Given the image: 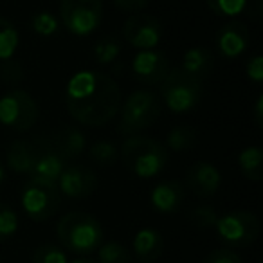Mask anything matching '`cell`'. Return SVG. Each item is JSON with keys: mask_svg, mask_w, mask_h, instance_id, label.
I'll return each mask as SVG.
<instances>
[{"mask_svg": "<svg viewBox=\"0 0 263 263\" xmlns=\"http://www.w3.org/2000/svg\"><path fill=\"white\" fill-rule=\"evenodd\" d=\"M121 88L108 74L80 70L65 87V105L70 117L83 126H103L121 108Z\"/></svg>", "mask_w": 263, "mask_h": 263, "instance_id": "6da1fadb", "label": "cell"}, {"mask_svg": "<svg viewBox=\"0 0 263 263\" xmlns=\"http://www.w3.org/2000/svg\"><path fill=\"white\" fill-rule=\"evenodd\" d=\"M121 161L139 179H154L166 168L170 154L161 141L146 136H130L119 148Z\"/></svg>", "mask_w": 263, "mask_h": 263, "instance_id": "7a4b0ae2", "label": "cell"}, {"mask_svg": "<svg viewBox=\"0 0 263 263\" xmlns=\"http://www.w3.org/2000/svg\"><path fill=\"white\" fill-rule=\"evenodd\" d=\"M56 234L63 249L80 256L98 251L105 240V231L98 218L83 211H70L63 215L56 227Z\"/></svg>", "mask_w": 263, "mask_h": 263, "instance_id": "3957f363", "label": "cell"}, {"mask_svg": "<svg viewBox=\"0 0 263 263\" xmlns=\"http://www.w3.org/2000/svg\"><path fill=\"white\" fill-rule=\"evenodd\" d=\"M162 112V101L157 94L150 90L132 92L124 103H121L117 134L124 137L139 136L141 132L150 128Z\"/></svg>", "mask_w": 263, "mask_h": 263, "instance_id": "277c9868", "label": "cell"}, {"mask_svg": "<svg viewBox=\"0 0 263 263\" xmlns=\"http://www.w3.org/2000/svg\"><path fill=\"white\" fill-rule=\"evenodd\" d=\"M161 98L162 103L173 114H187L200 103L202 99V81L187 76L179 67L170 69L166 78L161 81Z\"/></svg>", "mask_w": 263, "mask_h": 263, "instance_id": "5b68a950", "label": "cell"}, {"mask_svg": "<svg viewBox=\"0 0 263 263\" xmlns=\"http://www.w3.org/2000/svg\"><path fill=\"white\" fill-rule=\"evenodd\" d=\"M40 117L38 103L29 92L13 88L0 98V124L13 132H29Z\"/></svg>", "mask_w": 263, "mask_h": 263, "instance_id": "8992f818", "label": "cell"}, {"mask_svg": "<svg viewBox=\"0 0 263 263\" xmlns=\"http://www.w3.org/2000/svg\"><path fill=\"white\" fill-rule=\"evenodd\" d=\"M103 20V0H60V24L74 36L92 34Z\"/></svg>", "mask_w": 263, "mask_h": 263, "instance_id": "52a82bcc", "label": "cell"}, {"mask_svg": "<svg viewBox=\"0 0 263 263\" xmlns=\"http://www.w3.org/2000/svg\"><path fill=\"white\" fill-rule=\"evenodd\" d=\"M215 229L223 243L231 247H247L258 240L261 223L251 211H231L218 216Z\"/></svg>", "mask_w": 263, "mask_h": 263, "instance_id": "ba28073f", "label": "cell"}, {"mask_svg": "<svg viewBox=\"0 0 263 263\" xmlns=\"http://www.w3.org/2000/svg\"><path fill=\"white\" fill-rule=\"evenodd\" d=\"M20 202H22L24 213L31 220L45 222V220L52 218L56 215L60 202H62V193H60L58 186L38 182V180L31 179L24 186L22 195H20Z\"/></svg>", "mask_w": 263, "mask_h": 263, "instance_id": "9c48e42d", "label": "cell"}, {"mask_svg": "<svg viewBox=\"0 0 263 263\" xmlns=\"http://www.w3.org/2000/svg\"><path fill=\"white\" fill-rule=\"evenodd\" d=\"M164 36V27L155 16L137 13L126 18L123 24V38L132 47L139 51H152L161 44Z\"/></svg>", "mask_w": 263, "mask_h": 263, "instance_id": "30bf717a", "label": "cell"}, {"mask_svg": "<svg viewBox=\"0 0 263 263\" xmlns=\"http://www.w3.org/2000/svg\"><path fill=\"white\" fill-rule=\"evenodd\" d=\"M172 65L164 52L141 51L132 60V76L141 85H161V81L170 72Z\"/></svg>", "mask_w": 263, "mask_h": 263, "instance_id": "8fae6325", "label": "cell"}, {"mask_svg": "<svg viewBox=\"0 0 263 263\" xmlns=\"http://www.w3.org/2000/svg\"><path fill=\"white\" fill-rule=\"evenodd\" d=\"M98 187V177L90 168L81 164L65 166L58 179V190L62 195L69 198H87Z\"/></svg>", "mask_w": 263, "mask_h": 263, "instance_id": "7c38bea8", "label": "cell"}, {"mask_svg": "<svg viewBox=\"0 0 263 263\" xmlns=\"http://www.w3.org/2000/svg\"><path fill=\"white\" fill-rule=\"evenodd\" d=\"M251 45L249 27L240 20H231L223 24L216 33V51L226 60H236L247 52Z\"/></svg>", "mask_w": 263, "mask_h": 263, "instance_id": "4fadbf2b", "label": "cell"}, {"mask_svg": "<svg viewBox=\"0 0 263 263\" xmlns=\"http://www.w3.org/2000/svg\"><path fill=\"white\" fill-rule=\"evenodd\" d=\"M65 166L67 162L60 157L51 141L36 143V161H34L33 172H31V179L58 186V179L65 170Z\"/></svg>", "mask_w": 263, "mask_h": 263, "instance_id": "5bb4252c", "label": "cell"}, {"mask_svg": "<svg viewBox=\"0 0 263 263\" xmlns=\"http://www.w3.org/2000/svg\"><path fill=\"white\" fill-rule=\"evenodd\" d=\"M186 186L197 197H211L222 186V173H220V170L216 166L198 161L187 170Z\"/></svg>", "mask_w": 263, "mask_h": 263, "instance_id": "9a60e30c", "label": "cell"}, {"mask_svg": "<svg viewBox=\"0 0 263 263\" xmlns=\"http://www.w3.org/2000/svg\"><path fill=\"white\" fill-rule=\"evenodd\" d=\"M150 202L155 211L162 215L177 213L184 202V186L179 180H162L152 190Z\"/></svg>", "mask_w": 263, "mask_h": 263, "instance_id": "2e32d148", "label": "cell"}, {"mask_svg": "<svg viewBox=\"0 0 263 263\" xmlns=\"http://www.w3.org/2000/svg\"><path fill=\"white\" fill-rule=\"evenodd\" d=\"M36 161V143L26 139H16L9 144L6 152V164L11 172L20 175H31Z\"/></svg>", "mask_w": 263, "mask_h": 263, "instance_id": "e0dca14e", "label": "cell"}, {"mask_svg": "<svg viewBox=\"0 0 263 263\" xmlns=\"http://www.w3.org/2000/svg\"><path fill=\"white\" fill-rule=\"evenodd\" d=\"M52 146L60 154V157L65 162L80 157L87 148V137L80 128L74 126H63L60 132H56L54 137L51 139Z\"/></svg>", "mask_w": 263, "mask_h": 263, "instance_id": "ac0fdd59", "label": "cell"}, {"mask_svg": "<svg viewBox=\"0 0 263 263\" xmlns=\"http://www.w3.org/2000/svg\"><path fill=\"white\" fill-rule=\"evenodd\" d=\"M164 238L157 229L144 227L134 236V252L141 263H154L162 256Z\"/></svg>", "mask_w": 263, "mask_h": 263, "instance_id": "d6986e66", "label": "cell"}, {"mask_svg": "<svg viewBox=\"0 0 263 263\" xmlns=\"http://www.w3.org/2000/svg\"><path fill=\"white\" fill-rule=\"evenodd\" d=\"M213 63H215V56H213L211 49L208 47H191L184 52L182 63L179 69L184 70L187 76L195 78L198 81H204L209 78L213 70Z\"/></svg>", "mask_w": 263, "mask_h": 263, "instance_id": "ffe728a7", "label": "cell"}, {"mask_svg": "<svg viewBox=\"0 0 263 263\" xmlns=\"http://www.w3.org/2000/svg\"><path fill=\"white\" fill-rule=\"evenodd\" d=\"M238 166L245 179L259 182L263 179V150L259 146H247L238 155Z\"/></svg>", "mask_w": 263, "mask_h": 263, "instance_id": "44dd1931", "label": "cell"}, {"mask_svg": "<svg viewBox=\"0 0 263 263\" xmlns=\"http://www.w3.org/2000/svg\"><path fill=\"white\" fill-rule=\"evenodd\" d=\"M197 143V130L187 124H180V126H173L168 132L166 137V150L173 152H186L191 150Z\"/></svg>", "mask_w": 263, "mask_h": 263, "instance_id": "7402d4cb", "label": "cell"}, {"mask_svg": "<svg viewBox=\"0 0 263 263\" xmlns=\"http://www.w3.org/2000/svg\"><path fill=\"white\" fill-rule=\"evenodd\" d=\"M18 45H20L18 29L8 18L0 16V62H6V60L13 58L15 52L18 51Z\"/></svg>", "mask_w": 263, "mask_h": 263, "instance_id": "603a6c76", "label": "cell"}, {"mask_svg": "<svg viewBox=\"0 0 263 263\" xmlns=\"http://www.w3.org/2000/svg\"><path fill=\"white\" fill-rule=\"evenodd\" d=\"M121 51H123V44H121L119 38L105 36L96 42L94 49H92V54H94V60L99 65H108V63H112L121 54Z\"/></svg>", "mask_w": 263, "mask_h": 263, "instance_id": "cb8c5ba5", "label": "cell"}, {"mask_svg": "<svg viewBox=\"0 0 263 263\" xmlns=\"http://www.w3.org/2000/svg\"><path fill=\"white\" fill-rule=\"evenodd\" d=\"M132 254L119 241H103L98 249V263H130Z\"/></svg>", "mask_w": 263, "mask_h": 263, "instance_id": "d4e9b609", "label": "cell"}, {"mask_svg": "<svg viewBox=\"0 0 263 263\" xmlns=\"http://www.w3.org/2000/svg\"><path fill=\"white\" fill-rule=\"evenodd\" d=\"M60 27H62L60 18L56 15H52L51 11H38L31 16V29L44 38L54 36L60 31Z\"/></svg>", "mask_w": 263, "mask_h": 263, "instance_id": "484cf974", "label": "cell"}, {"mask_svg": "<svg viewBox=\"0 0 263 263\" xmlns=\"http://www.w3.org/2000/svg\"><path fill=\"white\" fill-rule=\"evenodd\" d=\"M90 159L99 166H112L119 157V148L116 146V143L108 139L96 141L90 146Z\"/></svg>", "mask_w": 263, "mask_h": 263, "instance_id": "4316f807", "label": "cell"}, {"mask_svg": "<svg viewBox=\"0 0 263 263\" xmlns=\"http://www.w3.org/2000/svg\"><path fill=\"white\" fill-rule=\"evenodd\" d=\"M20 227L18 213L9 204L0 202V241H6L16 234Z\"/></svg>", "mask_w": 263, "mask_h": 263, "instance_id": "83f0119b", "label": "cell"}, {"mask_svg": "<svg viewBox=\"0 0 263 263\" xmlns=\"http://www.w3.org/2000/svg\"><path fill=\"white\" fill-rule=\"evenodd\" d=\"M205 4L218 16H236L245 11L249 0H205Z\"/></svg>", "mask_w": 263, "mask_h": 263, "instance_id": "f1b7e54d", "label": "cell"}, {"mask_svg": "<svg viewBox=\"0 0 263 263\" xmlns=\"http://www.w3.org/2000/svg\"><path fill=\"white\" fill-rule=\"evenodd\" d=\"M190 220L200 229H215L218 215L211 205H195L190 211Z\"/></svg>", "mask_w": 263, "mask_h": 263, "instance_id": "f546056e", "label": "cell"}, {"mask_svg": "<svg viewBox=\"0 0 263 263\" xmlns=\"http://www.w3.org/2000/svg\"><path fill=\"white\" fill-rule=\"evenodd\" d=\"M24 78H26L24 67L16 60L9 58L0 65V80L4 81L6 85H9V87H15V85L22 83Z\"/></svg>", "mask_w": 263, "mask_h": 263, "instance_id": "4dcf8cb0", "label": "cell"}, {"mask_svg": "<svg viewBox=\"0 0 263 263\" xmlns=\"http://www.w3.org/2000/svg\"><path fill=\"white\" fill-rule=\"evenodd\" d=\"M33 263H67V256L58 245L44 243L34 251Z\"/></svg>", "mask_w": 263, "mask_h": 263, "instance_id": "1f68e13d", "label": "cell"}, {"mask_svg": "<svg viewBox=\"0 0 263 263\" xmlns=\"http://www.w3.org/2000/svg\"><path fill=\"white\" fill-rule=\"evenodd\" d=\"M204 263H241V258L233 251V249H216V251L209 252Z\"/></svg>", "mask_w": 263, "mask_h": 263, "instance_id": "d6a6232c", "label": "cell"}, {"mask_svg": "<svg viewBox=\"0 0 263 263\" xmlns=\"http://www.w3.org/2000/svg\"><path fill=\"white\" fill-rule=\"evenodd\" d=\"M245 74L251 81L254 83H261L263 81V56L254 54L245 65Z\"/></svg>", "mask_w": 263, "mask_h": 263, "instance_id": "836d02e7", "label": "cell"}, {"mask_svg": "<svg viewBox=\"0 0 263 263\" xmlns=\"http://www.w3.org/2000/svg\"><path fill=\"white\" fill-rule=\"evenodd\" d=\"M114 6L123 11H128V13H137L141 9H144L148 4H150L152 0H112Z\"/></svg>", "mask_w": 263, "mask_h": 263, "instance_id": "e575fe53", "label": "cell"}, {"mask_svg": "<svg viewBox=\"0 0 263 263\" xmlns=\"http://www.w3.org/2000/svg\"><path fill=\"white\" fill-rule=\"evenodd\" d=\"M245 11H247V15L251 16L252 20L259 22V18H261V13H263L261 0H249V4H247V8H245Z\"/></svg>", "mask_w": 263, "mask_h": 263, "instance_id": "d590c367", "label": "cell"}, {"mask_svg": "<svg viewBox=\"0 0 263 263\" xmlns=\"http://www.w3.org/2000/svg\"><path fill=\"white\" fill-rule=\"evenodd\" d=\"M254 123L258 128L263 126V94H259L256 98V105H254Z\"/></svg>", "mask_w": 263, "mask_h": 263, "instance_id": "8d00e7d4", "label": "cell"}, {"mask_svg": "<svg viewBox=\"0 0 263 263\" xmlns=\"http://www.w3.org/2000/svg\"><path fill=\"white\" fill-rule=\"evenodd\" d=\"M70 263H98V259H92V258H80V259H74Z\"/></svg>", "mask_w": 263, "mask_h": 263, "instance_id": "74e56055", "label": "cell"}, {"mask_svg": "<svg viewBox=\"0 0 263 263\" xmlns=\"http://www.w3.org/2000/svg\"><path fill=\"white\" fill-rule=\"evenodd\" d=\"M4 180H6V170H4V166L0 164V184L4 182Z\"/></svg>", "mask_w": 263, "mask_h": 263, "instance_id": "f35d334b", "label": "cell"}]
</instances>
